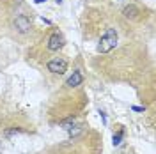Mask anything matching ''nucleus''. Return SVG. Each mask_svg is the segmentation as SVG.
<instances>
[{
    "label": "nucleus",
    "instance_id": "obj_1",
    "mask_svg": "<svg viewBox=\"0 0 156 154\" xmlns=\"http://www.w3.org/2000/svg\"><path fill=\"white\" fill-rule=\"evenodd\" d=\"M119 43V34L115 29H107V32L101 36L99 43H98V51L99 53H108L117 46Z\"/></svg>",
    "mask_w": 156,
    "mask_h": 154
},
{
    "label": "nucleus",
    "instance_id": "obj_2",
    "mask_svg": "<svg viewBox=\"0 0 156 154\" xmlns=\"http://www.w3.org/2000/svg\"><path fill=\"white\" fill-rule=\"evenodd\" d=\"M48 71H51L53 75H64V73L68 71V62L60 57L51 58L48 62Z\"/></svg>",
    "mask_w": 156,
    "mask_h": 154
},
{
    "label": "nucleus",
    "instance_id": "obj_3",
    "mask_svg": "<svg viewBox=\"0 0 156 154\" xmlns=\"http://www.w3.org/2000/svg\"><path fill=\"white\" fill-rule=\"evenodd\" d=\"M14 27L18 30L20 34H27L30 29H32V25H30V19L25 16V14H20L18 18L14 19Z\"/></svg>",
    "mask_w": 156,
    "mask_h": 154
},
{
    "label": "nucleus",
    "instance_id": "obj_4",
    "mask_svg": "<svg viewBox=\"0 0 156 154\" xmlns=\"http://www.w3.org/2000/svg\"><path fill=\"white\" fill-rule=\"evenodd\" d=\"M46 46H48L50 51H57V50H60L64 46V37L55 32V34H51V37L48 39V44H46Z\"/></svg>",
    "mask_w": 156,
    "mask_h": 154
},
{
    "label": "nucleus",
    "instance_id": "obj_5",
    "mask_svg": "<svg viewBox=\"0 0 156 154\" xmlns=\"http://www.w3.org/2000/svg\"><path fill=\"white\" fill-rule=\"evenodd\" d=\"M82 82H83V76H82L80 69H75V71H73V75L68 78V82H66V87L73 89V87H78L80 83H82Z\"/></svg>",
    "mask_w": 156,
    "mask_h": 154
},
{
    "label": "nucleus",
    "instance_id": "obj_6",
    "mask_svg": "<svg viewBox=\"0 0 156 154\" xmlns=\"http://www.w3.org/2000/svg\"><path fill=\"white\" fill-rule=\"evenodd\" d=\"M122 14H124V18H128V19H136L138 18V7L133 5V4H129V5L124 7Z\"/></svg>",
    "mask_w": 156,
    "mask_h": 154
},
{
    "label": "nucleus",
    "instance_id": "obj_7",
    "mask_svg": "<svg viewBox=\"0 0 156 154\" xmlns=\"http://www.w3.org/2000/svg\"><path fill=\"white\" fill-rule=\"evenodd\" d=\"M121 140H122V131H119L117 135H114V138H112V144L119 145V144H121Z\"/></svg>",
    "mask_w": 156,
    "mask_h": 154
},
{
    "label": "nucleus",
    "instance_id": "obj_8",
    "mask_svg": "<svg viewBox=\"0 0 156 154\" xmlns=\"http://www.w3.org/2000/svg\"><path fill=\"white\" fill-rule=\"evenodd\" d=\"M131 110H135V112H144L146 108H144V106H131Z\"/></svg>",
    "mask_w": 156,
    "mask_h": 154
},
{
    "label": "nucleus",
    "instance_id": "obj_9",
    "mask_svg": "<svg viewBox=\"0 0 156 154\" xmlns=\"http://www.w3.org/2000/svg\"><path fill=\"white\" fill-rule=\"evenodd\" d=\"M36 4H43V2H46V0H34Z\"/></svg>",
    "mask_w": 156,
    "mask_h": 154
},
{
    "label": "nucleus",
    "instance_id": "obj_10",
    "mask_svg": "<svg viewBox=\"0 0 156 154\" xmlns=\"http://www.w3.org/2000/svg\"><path fill=\"white\" fill-rule=\"evenodd\" d=\"M57 2H58V4H60V2H62V0H57Z\"/></svg>",
    "mask_w": 156,
    "mask_h": 154
}]
</instances>
